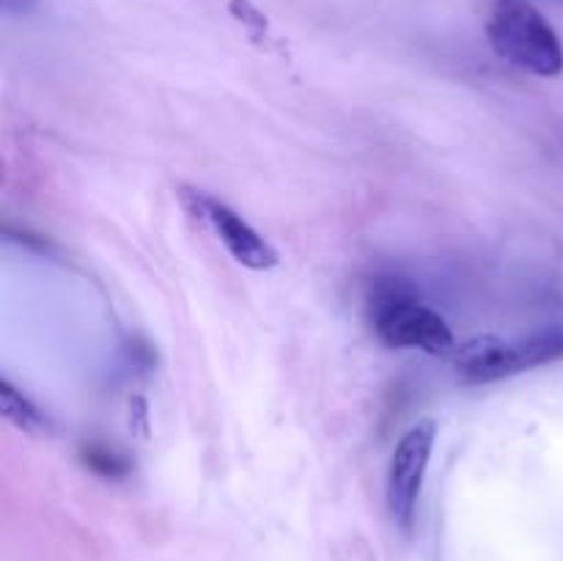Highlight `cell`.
I'll return each instance as SVG.
<instances>
[{"mask_svg": "<svg viewBox=\"0 0 563 561\" xmlns=\"http://www.w3.org/2000/svg\"><path fill=\"white\" fill-rule=\"evenodd\" d=\"M368 322L390 350H421L434 358H451L456 339L438 311L423 306L399 280L377 284L368 295Z\"/></svg>", "mask_w": 563, "mask_h": 561, "instance_id": "6da1fadb", "label": "cell"}, {"mask_svg": "<svg viewBox=\"0 0 563 561\" xmlns=\"http://www.w3.org/2000/svg\"><path fill=\"white\" fill-rule=\"evenodd\" d=\"M487 36L500 58L531 75L559 77L563 72L559 33L528 0H495Z\"/></svg>", "mask_w": 563, "mask_h": 561, "instance_id": "7a4b0ae2", "label": "cell"}, {"mask_svg": "<svg viewBox=\"0 0 563 561\" xmlns=\"http://www.w3.org/2000/svg\"><path fill=\"white\" fill-rule=\"evenodd\" d=\"M434 440H438V424L432 418H423L401 435L399 446L390 457L385 498H388L390 517L405 531H410L412 520H416L418 498H421L423 479H427L429 462H432Z\"/></svg>", "mask_w": 563, "mask_h": 561, "instance_id": "3957f363", "label": "cell"}, {"mask_svg": "<svg viewBox=\"0 0 563 561\" xmlns=\"http://www.w3.org/2000/svg\"><path fill=\"white\" fill-rule=\"evenodd\" d=\"M181 204H185L187 212L198 220V223L209 226L214 231L220 242L225 245V251L234 256V262H240L247 270H273L278 264V251L242 218L240 212L229 207V204L218 201L209 193L196 190V187H185L179 193Z\"/></svg>", "mask_w": 563, "mask_h": 561, "instance_id": "277c9868", "label": "cell"}, {"mask_svg": "<svg viewBox=\"0 0 563 561\" xmlns=\"http://www.w3.org/2000/svg\"><path fill=\"white\" fill-rule=\"evenodd\" d=\"M451 363H454L456 380L465 385H489L526 372L517 344L489 333L456 344V350L451 352Z\"/></svg>", "mask_w": 563, "mask_h": 561, "instance_id": "5b68a950", "label": "cell"}, {"mask_svg": "<svg viewBox=\"0 0 563 561\" xmlns=\"http://www.w3.org/2000/svg\"><path fill=\"white\" fill-rule=\"evenodd\" d=\"M0 405H3L5 421L14 424L20 432L27 435H47L49 432V418L11 383L9 377L0 380Z\"/></svg>", "mask_w": 563, "mask_h": 561, "instance_id": "8992f818", "label": "cell"}, {"mask_svg": "<svg viewBox=\"0 0 563 561\" xmlns=\"http://www.w3.org/2000/svg\"><path fill=\"white\" fill-rule=\"evenodd\" d=\"M517 350H520L526 372L528 369L559 361V358H563V328L537 330V333H531L528 339L517 341Z\"/></svg>", "mask_w": 563, "mask_h": 561, "instance_id": "52a82bcc", "label": "cell"}, {"mask_svg": "<svg viewBox=\"0 0 563 561\" xmlns=\"http://www.w3.org/2000/svg\"><path fill=\"white\" fill-rule=\"evenodd\" d=\"M82 460H86V465L93 473H99L104 479H121L130 473V462L124 460V454H119L115 449H108V446H88Z\"/></svg>", "mask_w": 563, "mask_h": 561, "instance_id": "ba28073f", "label": "cell"}]
</instances>
